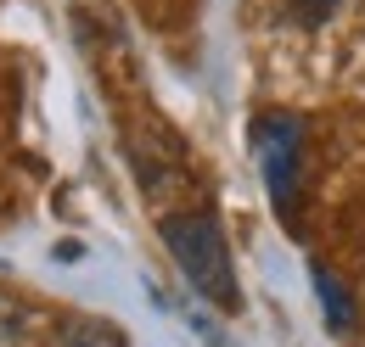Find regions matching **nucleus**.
<instances>
[{
    "label": "nucleus",
    "mask_w": 365,
    "mask_h": 347,
    "mask_svg": "<svg viewBox=\"0 0 365 347\" xmlns=\"http://www.w3.org/2000/svg\"><path fill=\"white\" fill-rule=\"evenodd\" d=\"M169 258L180 269V280L202 297V303L236 314L242 308V286H236V263H230V247H225V230L214 224V213H169L158 224Z\"/></svg>",
    "instance_id": "nucleus-1"
},
{
    "label": "nucleus",
    "mask_w": 365,
    "mask_h": 347,
    "mask_svg": "<svg viewBox=\"0 0 365 347\" xmlns=\"http://www.w3.org/2000/svg\"><path fill=\"white\" fill-rule=\"evenodd\" d=\"M253 157H259V174H264V191H270V208L275 218L292 230V213H298V185H304V118L292 112H259L253 124Z\"/></svg>",
    "instance_id": "nucleus-2"
},
{
    "label": "nucleus",
    "mask_w": 365,
    "mask_h": 347,
    "mask_svg": "<svg viewBox=\"0 0 365 347\" xmlns=\"http://www.w3.org/2000/svg\"><path fill=\"white\" fill-rule=\"evenodd\" d=\"M51 347H130V336L113 325V319H96V314H68L56 325V342Z\"/></svg>",
    "instance_id": "nucleus-3"
},
{
    "label": "nucleus",
    "mask_w": 365,
    "mask_h": 347,
    "mask_svg": "<svg viewBox=\"0 0 365 347\" xmlns=\"http://www.w3.org/2000/svg\"><path fill=\"white\" fill-rule=\"evenodd\" d=\"M309 280H315V292H320L326 325H331V331H349V325H354V297L331 280V269H326V263H309Z\"/></svg>",
    "instance_id": "nucleus-4"
},
{
    "label": "nucleus",
    "mask_w": 365,
    "mask_h": 347,
    "mask_svg": "<svg viewBox=\"0 0 365 347\" xmlns=\"http://www.w3.org/2000/svg\"><path fill=\"white\" fill-rule=\"evenodd\" d=\"M331 6H337V0H287V11H292L298 23H309V28H315L320 17H331Z\"/></svg>",
    "instance_id": "nucleus-5"
}]
</instances>
